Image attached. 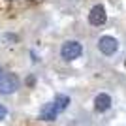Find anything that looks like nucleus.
<instances>
[{
	"mask_svg": "<svg viewBox=\"0 0 126 126\" xmlns=\"http://www.w3.org/2000/svg\"><path fill=\"white\" fill-rule=\"evenodd\" d=\"M19 89V77L15 74H4L0 79V92L2 94H11Z\"/></svg>",
	"mask_w": 126,
	"mask_h": 126,
	"instance_id": "1",
	"label": "nucleus"
},
{
	"mask_svg": "<svg viewBox=\"0 0 126 126\" xmlns=\"http://www.w3.org/2000/svg\"><path fill=\"white\" fill-rule=\"evenodd\" d=\"M81 53H83V47L79 42H66L60 49V55L66 60H75V58L81 57Z\"/></svg>",
	"mask_w": 126,
	"mask_h": 126,
	"instance_id": "2",
	"label": "nucleus"
},
{
	"mask_svg": "<svg viewBox=\"0 0 126 126\" xmlns=\"http://www.w3.org/2000/svg\"><path fill=\"white\" fill-rule=\"evenodd\" d=\"M89 21H90V25H94V26H102L105 21H107V13H105V8L104 6H94L92 10H90V13H89Z\"/></svg>",
	"mask_w": 126,
	"mask_h": 126,
	"instance_id": "3",
	"label": "nucleus"
},
{
	"mask_svg": "<svg viewBox=\"0 0 126 126\" xmlns=\"http://www.w3.org/2000/svg\"><path fill=\"white\" fill-rule=\"evenodd\" d=\"M98 49H100L104 55H113V53L119 49V42L111 36H104V38H100V42H98Z\"/></svg>",
	"mask_w": 126,
	"mask_h": 126,
	"instance_id": "4",
	"label": "nucleus"
},
{
	"mask_svg": "<svg viewBox=\"0 0 126 126\" xmlns=\"http://www.w3.org/2000/svg\"><path fill=\"white\" fill-rule=\"evenodd\" d=\"M58 113H60V111H58V107L51 102V104L43 105V109H42V113H40V117H42L43 121H55Z\"/></svg>",
	"mask_w": 126,
	"mask_h": 126,
	"instance_id": "5",
	"label": "nucleus"
},
{
	"mask_svg": "<svg viewBox=\"0 0 126 126\" xmlns=\"http://www.w3.org/2000/svg\"><path fill=\"white\" fill-rule=\"evenodd\" d=\"M111 107V98L107 94H98L94 98V109L100 111V113H104V111H107Z\"/></svg>",
	"mask_w": 126,
	"mask_h": 126,
	"instance_id": "6",
	"label": "nucleus"
},
{
	"mask_svg": "<svg viewBox=\"0 0 126 126\" xmlns=\"http://www.w3.org/2000/svg\"><path fill=\"white\" fill-rule=\"evenodd\" d=\"M53 104L58 107V111H64L68 107V104H70V98L64 96V94H58V96H55V102H53Z\"/></svg>",
	"mask_w": 126,
	"mask_h": 126,
	"instance_id": "7",
	"label": "nucleus"
},
{
	"mask_svg": "<svg viewBox=\"0 0 126 126\" xmlns=\"http://www.w3.org/2000/svg\"><path fill=\"white\" fill-rule=\"evenodd\" d=\"M6 115H8V109H6L4 105L0 104V121H4V119H6Z\"/></svg>",
	"mask_w": 126,
	"mask_h": 126,
	"instance_id": "8",
	"label": "nucleus"
},
{
	"mask_svg": "<svg viewBox=\"0 0 126 126\" xmlns=\"http://www.w3.org/2000/svg\"><path fill=\"white\" fill-rule=\"evenodd\" d=\"M2 75H4V72H2V68H0V79H2Z\"/></svg>",
	"mask_w": 126,
	"mask_h": 126,
	"instance_id": "9",
	"label": "nucleus"
},
{
	"mask_svg": "<svg viewBox=\"0 0 126 126\" xmlns=\"http://www.w3.org/2000/svg\"><path fill=\"white\" fill-rule=\"evenodd\" d=\"M124 66H126V60H124Z\"/></svg>",
	"mask_w": 126,
	"mask_h": 126,
	"instance_id": "10",
	"label": "nucleus"
}]
</instances>
